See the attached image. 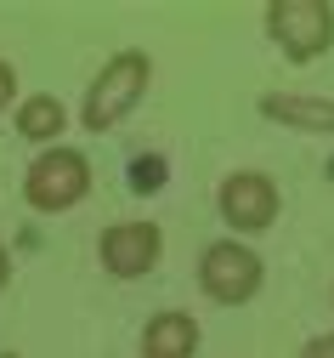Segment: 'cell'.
<instances>
[{"instance_id":"cell-9","label":"cell","mask_w":334,"mask_h":358,"mask_svg":"<svg viewBox=\"0 0 334 358\" xmlns=\"http://www.w3.org/2000/svg\"><path fill=\"white\" fill-rule=\"evenodd\" d=\"M63 125H68V108H63L52 92H34V97L17 103V131H23L29 143H57Z\"/></svg>"},{"instance_id":"cell-7","label":"cell","mask_w":334,"mask_h":358,"mask_svg":"<svg viewBox=\"0 0 334 358\" xmlns=\"http://www.w3.org/2000/svg\"><path fill=\"white\" fill-rule=\"evenodd\" d=\"M199 352V324H193V313H153L148 330H142V358H193Z\"/></svg>"},{"instance_id":"cell-1","label":"cell","mask_w":334,"mask_h":358,"mask_svg":"<svg viewBox=\"0 0 334 358\" xmlns=\"http://www.w3.org/2000/svg\"><path fill=\"white\" fill-rule=\"evenodd\" d=\"M148 80H153V63L148 52H114L103 63V74L85 85V103H79V125L85 131H114L142 97H148Z\"/></svg>"},{"instance_id":"cell-14","label":"cell","mask_w":334,"mask_h":358,"mask_svg":"<svg viewBox=\"0 0 334 358\" xmlns=\"http://www.w3.org/2000/svg\"><path fill=\"white\" fill-rule=\"evenodd\" d=\"M0 358H17V352H0Z\"/></svg>"},{"instance_id":"cell-5","label":"cell","mask_w":334,"mask_h":358,"mask_svg":"<svg viewBox=\"0 0 334 358\" xmlns=\"http://www.w3.org/2000/svg\"><path fill=\"white\" fill-rule=\"evenodd\" d=\"M215 210H221V222L232 234H261L278 216V182L266 171H232L215 188Z\"/></svg>"},{"instance_id":"cell-12","label":"cell","mask_w":334,"mask_h":358,"mask_svg":"<svg viewBox=\"0 0 334 358\" xmlns=\"http://www.w3.org/2000/svg\"><path fill=\"white\" fill-rule=\"evenodd\" d=\"M301 358H334V330H323V336H312V341L301 347Z\"/></svg>"},{"instance_id":"cell-13","label":"cell","mask_w":334,"mask_h":358,"mask_svg":"<svg viewBox=\"0 0 334 358\" xmlns=\"http://www.w3.org/2000/svg\"><path fill=\"white\" fill-rule=\"evenodd\" d=\"M6 279H12V256H6V245H0V290H6Z\"/></svg>"},{"instance_id":"cell-10","label":"cell","mask_w":334,"mask_h":358,"mask_svg":"<svg viewBox=\"0 0 334 358\" xmlns=\"http://www.w3.org/2000/svg\"><path fill=\"white\" fill-rule=\"evenodd\" d=\"M130 188L136 194H159L165 188V154H136L130 159Z\"/></svg>"},{"instance_id":"cell-2","label":"cell","mask_w":334,"mask_h":358,"mask_svg":"<svg viewBox=\"0 0 334 358\" xmlns=\"http://www.w3.org/2000/svg\"><path fill=\"white\" fill-rule=\"evenodd\" d=\"M91 194V159L79 148H45L34 154V165L23 171V199L45 216H57V210H74L79 199Z\"/></svg>"},{"instance_id":"cell-6","label":"cell","mask_w":334,"mask_h":358,"mask_svg":"<svg viewBox=\"0 0 334 358\" xmlns=\"http://www.w3.org/2000/svg\"><path fill=\"white\" fill-rule=\"evenodd\" d=\"M103 267L114 279H142L159 267V250H165V234L153 228V222H114V228H103Z\"/></svg>"},{"instance_id":"cell-4","label":"cell","mask_w":334,"mask_h":358,"mask_svg":"<svg viewBox=\"0 0 334 358\" xmlns=\"http://www.w3.org/2000/svg\"><path fill=\"white\" fill-rule=\"evenodd\" d=\"M261 279H266L261 256H255L250 245H238V239H215V245H204V256H199V290H204L210 301H221V307L250 301V296L261 290Z\"/></svg>"},{"instance_id":"cell-8","label":"cell","mask_w":334,"mask_h":358,"mask_svg":"<svg viewBox=\"0 0 334 358\" xmlns=\"http://www.w3.org/2000/svg\"><path fill=\"white\" fill-rule=\"evenodd\" d=\"M261 114L278 120V125H289V131H328L334 137V103L328 97H278V92H266Z\"/></svg>"},{"instance_id":"cell-3","label":"cell","mask_w":334,"mask_h":358,"mask_svg":"<svg viewBox=\"0 0 334 358\" xmlns=\"http://www.w3.org/2000/svg\"><path fill=\"white\" fill-rule=\"evenodd\" d=\"M266 34L289 63H312L334 46V6L328 0H266Z\"/></svg>"},{"instance_id":"cell-11","label":"cell","mask_w":334,"mask_h":358,"mask_svg":"<svg viewBox=\"0 0 334 358\" xmlns=\"http://www.w3.org/2000/svg\"><path fill=\"white\" fill-rule=\"evenodd\" d=\"M12 97H17V69H12V63H0V114L12 108Z\"/></svg>"}]
</instances>
